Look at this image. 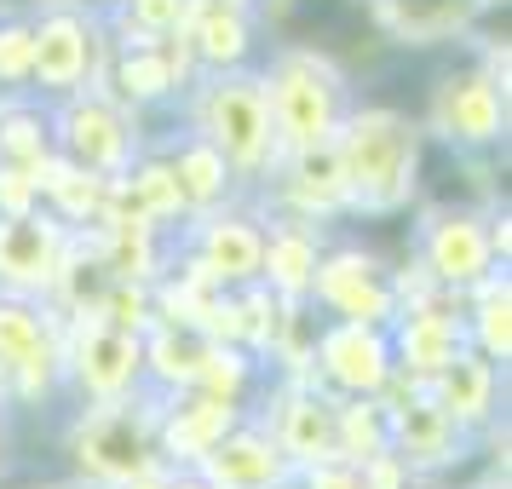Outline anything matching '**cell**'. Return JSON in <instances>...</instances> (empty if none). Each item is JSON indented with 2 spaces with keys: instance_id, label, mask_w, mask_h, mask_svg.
<instances>
[{
  "instance_id": "cell-37",
  "label": "cell",
  "mask_w": 512,
  "mask_h": 489,
  "mask_svg": "<svg viewBox=\"0 0 512 489\" xmlns=\"http://www.w3.org/2000/svg\"><path fill=\"white\" fill-rule=\"evenodd\" d=\"M403 489H449V484H438V478H409Z\"/></svg>"
},
{
  "instance_id": "cell-31",
  "label": "cell",
  "mask_w": 512,
  "mask_h": 489,
  "mask_svg": "<svg viewBox=\"0 0 512 489\" xmlns=\"http://www.w3.org/2000/svg\"><path fill=\"white\" fill-rule=\"evenodd\" d=\"M294 478H300V489H369V484H363V472H357L351 461H317V466H300Z\"/></svg>"
},
{
  "instance_id": "cell-10",
  "label": "cell",
  "mask_w": 512,
  "mask_h": 489,
  "mask_svg": "<svg viewBox=\"0 0 512 489\" xmlns=\"http://www.w3.org/2000/svg\"><path fill=\"white\" fill-rule=\"evenodd\" d=\"M47 116H52V150L70 167L98 173V179H121L133 167V156L150 144L144 139V116L127 110V104H116L104 87L52 98Z\"/></svg>"
},
{
  "instance_id": "cell-32",
  "label": "cell",
  "mask_w": 512,
  "mask_h": 489,
  "mask_svg": "<svg viewBox=\"0 0 512 489\" xmlns=\"http://www.w3.org/2000/svg\"><path fill=\"white\" fill-rule=\"evenodd\" d=\"M357 472H363V484H369V489H403L409 478H415V472H409V466L397 461L392 449H380V455H369V461L357 466Z\"/></svg>"
},
{
  "instance_id": "cell-27",
  "label": "cell",
  "mask_w": 512,
  "mask_h": 489,
  "mask_svg": "<svg viewBox=\"0 0 512 489\" xmlns=\"http://www.w3.org/2000/svg\"><path fill=\"white\" fill-rule=\"evenodd\" d=\"M386 449V403L380 397H334V461L363 466Z\"/></svg>"
},
{
  "instance_id": "cell-34",
  "label": "cell",
  "mask_w": 512,
  "mask_h": 489,
  "mask_svg": "<svg viewBox=\"0 0 512 489\" xmlns=\"http://www.w3.org/2000/svg\"><path fill=\"white\" fill-rule=\"evenodd\" d=\"M116 489H167V466H144V472H133V478H121Z\"/></svg>"
},
{
  "instance_id": "cell-17",
  "label": "cell",
  "mask_w": 512,
  "mask_h": 489,
  "mask_svg": "<svg viewBox=\"0 0 512 489\" xmlns=\"http://www.w3.org/2000/svg\"><path fill=\"white\" fill-rule=\"evenodd\" d=\"M179 41L190 47L196 70L219 75V70H254L265 58V35H259L254 0H190Z\"/></svg>"
},
{
  "instance_id": "cell-14",
  "label": "cell",
  "mask_w": 512,
  "mask_h": 489,
  "mask_svg": "<svg viewBox=\"0 0 512 489\" xmlns=\"http://www.w3.org/2000/svg\"><path fill=\"white\" fill-rule=\"evenodd\" d=\"M392 334L374 323H340L323 317L317 340H311V380L334 397H380L392 380Z\"/></svg>"
},
{
  "instance_id": "cell-3",
  "label": "cell",
  "mask_w": 512,
  "mask_h": 489,
  "mask_svg": "<svg viewBox=\"0 0 512 489\" xmlns=\"http://www.w3.org/2000/svg\"><path fill=\"white\" fill-rule=\"evenodd\" d=\"M415 121L426 139L449 144V150H507V133H512L507 75L489 70L472 52V41L443 47L432 58V70H426Z\"/></svg>"
},
{
  "instance_id": "cell-28",
  "label": "cell",
  "mask_w": 512,
  "mask_h": 489,
  "mask_svg": "<svg viewBox=\"0 0 512 489\" xmlns=\"http://www.w3.org/2000/svg\"><path fill=\"white\" fill-rule=\"evenodd\" d=\"M29 58H35V24L29 6L0 12V93H29Z\"/></svg>"
},
{
  "instance_id": "cell-24",
  "label": "cell",
  "mask_w": 512,
  "mask_h": 489,
  "mask_svg": "<svg viewBox=\"0 0 512 489\" xmlns=\"http://www.w3.org/2000/svg\"><path fill=\"white\" fill-rule=\"evenodd\" d=\"M466 346L489 363H512V277L507 265H495L489 277L466 288Z\"/></svg>"
},
{
  "instance_id": "cell-6",
  "label": "cell",
  "mask_w": 512,
  "mask_h": 489,
  "mask_svg": "<svg viewBox=\"0 0 512 489\" xmlns=\"http://www.w3.org/2000/svg\"><path fill=\"white\" fill-rule=\"evenodd\" d=\"M259 81H265V104H271V127H277L282 150L334 144L351 98H357L346 70H334L328 58L305 47H265Z\"/></svg>"
},
{
  "instance_id": "cell-11",
  "label": "cell",
  "mask_w": 512,
  "mask_h": 489,
  "mask_svg": "<svg viewBox=\"0 0 512 489\" xmlns=\"http://www.w3.org/2000/svg\"><path fill=\"white\" fill-rule=\"evenodd\" d=\"M64 392L70 409H93V403H121V397L144 392V334L116 328L104 317H64Z\"/></svg>"
},
{
  "instance_id": "cell-39",
  "label": "cell",
  "mask_w": 512,
  "mask_h": 489,
  "mask_svg": "<svg viewBox=\"0 0 512 489\" xmlns=\"http://www.w3.org/2000/svg\"><path fill=\"white\" fill-rule=\"evenodd\" d=\"M277 489H300V478H288V484H277Z\"/></svg>"
},
{
  "instance_id": "cell-4",
  "label": "cell",
  "mask_w": 512,
  "mask_h": 489,
  "mask_svg": "<svg viewBox=\"0 0 512 489\" xmlns=\"http://www.w3.org/2000/svg\"><path fill=\"white\" fill-rule=\"evenodd\" d=\"M265 47H305L363 87L392 64V41L380 35L369 0H254Z\"/></svg>"
},
{
  "instance_id": "cell-9",
  "label": "cell",
  "mask_w": 512,
  "mask_h": 489,
  "mask_svg": "<svg viewBox=\"0 0 512 489\" xmlns=\"http://www.w3.org/2000/svg\"><path fill=\"white\" fill-rule=\"evenodd\" d=\"M305 300L317 305L323 317H340V323H374L392 328V317L403 311L392 288V259L374 248L363 231H328L323 254H317V271H311V294Z\"/></svg>"
},
{
  "instance_id": "cell-38",
  "label": "cell",
  "mask_w": 512,
  "mask_h": 489,
  "mask_svg": "<svg viewBox=\"0 0 512 489\" xmlns=\"http://www.w3.org/2000/svg\"><path fill=\"white\" fill-rule=\"evenodd\" d=\"M461 489H507V484H461Z\"/></svg>"
},
{
  "instance_id": "cell-5",
  "label": "cell",
  "mask_w": 512,
  "mask_h": 489,
  "mask_svg": "<svg viewBox=\"0 0 512 489\" xmlns=\"http://www.w3.org/2000/svg\"><path fill=\"white\" fill-rule=\"evenodd\" d=\"M156 409L162 392H133L121 403H93V409H70L58 426L52 455H64V472L81 484L116 489L121 478H133L144 466H156Z\"/></svg>"
},
{
  "instance_id": "cell-30",
  "label": "cell",
  "mask_w": 512,
  "mask_h": 489,
  "mask_svg": "<svg viewBox=\"0 0 512 489\" xmlns=\"http://www.w3.org/2000/svg\"><path fill=\"white\" fill-rule=\"evenodd\" d=\"M29 208H41V185H35V173L0 162V219H6V213H29Z\"/></svg>"
},
{
  "instance_id": "cell-19",
  "label": "cell",
  "mask_w": 512,
  "mask_h": 489,
  "mask_svg": "<svg viewBox=\"0 0 512 489\" xmlns=\"http://www.w3.org/2000/svg\"><path fill=\"white\" fill-rule=\"evenodd\" d=\"M242 415H248V409L219 403V397L196 392V386L167 392L162 409H156V455H162V466H196Z\"/></svg>"
},
{
  "instance_id": "cell-20",
  "label": "cell",
  "mask_w": 512,
  "mask_h": 489,
  "mask_svg": "<svg viewBox=\"0 0 512 489\" xmlns=\"http://www.w3.org/2000/svg\"><path fill=\"white\" fill-rule=\"evenodd\" d=\"M196 472H202L213 489H277V484L294 478V461L282 455L277 438H271L254 415H242L231 432L196 461Z\"/></svg>"
},
{
  "instance_id": "cell-7",
  "label": "cell",
  "mask_w": 512,
  "mask_h": 489,
  "mask_svg": "<svg viewBox=\"0 0 512 489\" xmlns=\"http://www.w3.org/2000/svg\"><path fill=\"white\" fill-rule=\"evenodd\" d=\"M380 403H386V449H392V455L409 466L415 478L455 484L466 466L478 461L484 438L461 432V426H455V420L432 403V392H426V386H415L409 374L392 369V380L380 386Z\"/></svg>"
},
{
  "instance_id": "cell-1",
  "label": "cell",
  "mask_w": 512,
  "mask_h": 489,
  "mask_svg": "<svg viewBox=\"0 0 512 489\" xmlns=\"http://www.w3.org/2000/svg\"><path fill=\"white\" fill-rule=\"evenodd\" d=\"M334 156H340V179H346V202H351L346 219H403V213H415L420 156H426V133H420L415 110L357 93L340 133H334Z\"/></svg>"
},
{
  "instance_id": "cell-33",
  "label": "cell",
  "mask_w": 512,
  "mask_h": 489,
  "mask_svg": "<svg viewBox=\"0 0 512 489\" xmlns=\"http://www.w3.org/2000/svg\"><path fill=\"white\" fill-rule=\"evenodd\" d=\"M24 472V455H18V426H12V409H6V397H0V489L12 484Z\"/></svg>"
},
{
  "instance_id": "cell-36",
  "label": "cell",
  "mask_w": 512,
  "mask_h": 489,
  "mask_svg": "<svg viewBox=\"0 0 512 489\" xmlns=\"http://www.w3.org/2000/svg\"><path fill=\"white\" fill-rule=\"evenodd\" d=\"M24 489H98V484H81V478H70V472H58V478H29Z\"/></svg>"
},
{
  "instance_id": "cell-29",
  "label": "cell",
  "mask_w": 512,
  "mask_h": 489,
  "mask_svg": "<svg viewBox=\"0 0 512 489\" xmlns=\"http://www.w3.org/2000/svg\"><path fill=\"white\" fill-rule=\"evenodd\" d=\"M93 317H104V323H116V328H133V334H144V328L156 323V300H150V282L110 277V288H104V300H98Z\"/></svg>"
},
{
  "instance_id": "cell-8",
  "label": "cell",
  "mask_w": 512,
  "mask_h": 489,
  "mask_svg": "<svg viewBox=\"0 0 512 489\" xmlns=\"http://www.w3.org/2000/svg\"><path fill=\"white\" fill-rule=\"evenodd\" d=\"M29 24H35V58H29V93L35 98H70L87 93L104 81L110 64V35L104 18L75 6V0H47V6H29Z\"/></svg>"
},
{
  "instance_id": "cell-23",
  "label": "cell",
  "mask_w": 512,
  "mask_h": 489,
  "mask_svg": "<svg viewBox=\"0 0 512 489\" xmlns=\"http://www.w3.org/2000/svg\"><path fill=\"white\" fill-rule=\"evenodd\" d=\"M64 346V311L35 294H0V374Z\"/></svg>"
},
{
  "instance_id": "cell-22",
  "label": "cell",
  "mask_w": 512,
  "mask_h": 489,
  "mask_svg": "<svg viewBox=\"0 0 512 489\" xmlns=\"http://www.w3.org/2000/svg\"><path fill=\"white\" fill-rule=\"evenodd\" d=\"M156 144H162L167 162H173V179H179V196H185V213H213V208H225V202H242V185H236L231 162H225L208 139H196V133H185V127L173 121Z\"/></svg>"
},
{
  "instance_id": "cell-15",
  "label": "cell",
  "mask_w": 512,
  "mask_h": 489,
  "mask_svg": "<svg viewBox=\"0 0 512 489\" xmlns=\"http://www.w3.org/2000/svg\"><path fill=\"white\" fill-rule=\"evenodd\" d=\"M75 231L64 219H52L47 208L6 213L0 219V294H35L47 300L58 271L70 265Z\"/></svg>"
},
{
  "instance_id": "cell-18",
  "label": "cell",
  "mask_w": 512,
  "mask_h": 489,
  "mask_svg": "<svg viewBox=\"0 0 512 489\" xmlns=\"http://www.w3.org/2000/svg\"><path fill=\"white\" fill-rule=\"evenodd\" d=\"M426 392H432V403H438L461 432H472V438L507 426V369L489 363V357H478L472 346L455 351V357L426 380Z\"/></svg>"
},
{
  "instance_id": "cell-13",
  "label": "cell",
  "mask_w": 512,
  "mask_h": 489,
  "mask_svg": "<svg viewBox=\"0 0 512 489\" xmlns=\"http://www.w3.org/2000/svg\"><path fill=\"white\" fill-rule=\"evenodd\" d=\"M409 259L438 288H472L478 277H489L501 265L495 242H489V208L415 202V213H409Z\"/></svg>"
},
{
  "instance_id": "cell-16",
  "label": "cell",
  "mask_w": 512,
  "mask_h": 489,
  "mask_svg": "<svg viewBox=\"0 0 512 489\" xmlns=\"http://www.w3.org/2000/svg\"><path fill=\"white\" fill-rule=\"evenodd\" d=\"M507 0H369L380 35L397 52H443L472 41Z\"/></svg>"
},
{
  "instance_id": "cell-26",
  "label": "cell",
  "mask_w": 512,
  "mask_h": 489,
  "mask_svg": "<svg viewBox=\"0 0 512 489\" xmlns=\"http://www.w3.org/2000/svg\"><path fill=\"white\" fill-rule=\"evenodd\" d=\"M196 392L236 403V409H254L259 392H265V363L248 346H236V340H208L202 369H196Z\"/></svg>"
},
{
  "instance_id": "cell-35",
  "label": "cell",
  "mask_w": 512,
  "mask_h": 489,
  "mask_svg": "<svg viewBox=\"0 0 512 489\" xmlns=\"http://www.w3.org/2000/svg\"><path fill=\"white\" fill-rule=\"evenodd\" d=\"M167 489H213L196 466H167Z\"/></svg>"
},
{
  "instance_id": "cell-21",
  "label": "cell",
  "mask_w": 512,
  "mask_h": 489,
  "mask_svg": "<svg viewBox=\"0 0 512 489\" xmlns=\"http://www.w3.org/2000/svg\"><path fill=\"white\" fill-rule=\"evenodd\" d=\"M334 225H317V219H294V213H271L265 219V259H259V282L277 294V300H305L311 294V271H317V254Z\"/></svg>"
},
{
  "instance_id": "cell-2",
  "label": "cell",
  "mask_w": 512,
  "mask_h": 489,
  "mask_svg": "<svg viewBox=\"0 0 512 489\" xmlns=\"http://www.w3.org/2000/svg\"><path fill=\"white\" fill-rule=\"evenodd\" d=\"M173 121L208 139L225 162H231L236 185H242V202L254 196L271 167L282 162L277 127H271V104H265V81L254 70H219V75H196L190 93L173 104Z\"/></svg>"
},
{
  "instance_id": "cell-25",
  "label": "cell",
  "mask_w": 512,
  "mask_h": 489,
  "mask_svg": "<svg viewBox=\"0 0 512 489\" xmlns=\"http://www.w3.org/2000/svg\"><path fill=\"white\" fill-rule=\"evenodd\" d=\"M202 351H208V334L179 323H150L144 328V380L150 392H185L196 386V369H202Z\"/></svg>"
},
{
  "instance_id": "cell-12",
  "label": "cell",
  "mask_w": 512,
  "mask_h": 489,
  "mask_svg": "<svg viewBox=\"0 0 512 489\" xmlns=\"http://www.w3.org/2000/svg\"><path fill=\"white\" fill-rule=\"evenodd\" d=\"M259 259H265V219L254 202H225L213 213H190L173 231L167 265H185L213 288H248L259 282Z\"/></svg>"
}]
</instances>
